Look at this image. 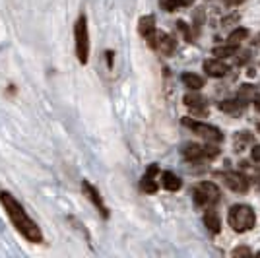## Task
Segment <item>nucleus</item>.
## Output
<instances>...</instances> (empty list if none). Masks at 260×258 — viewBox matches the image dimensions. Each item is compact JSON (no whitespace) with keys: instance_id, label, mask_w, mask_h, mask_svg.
<instances>
[{"instance_id":"25","label":"nucleus","mask_w":260,"mask_h":258,"mask_svg":"<svg viewBox=\"0 0 260 258\" xmlns=\"http://www.w3.org/2000/svg\"><path fill=\"white\" fill-rule=\"evenodd\" d=\"M258 132H260V124H258Z\"/></svg>"},{"instance_id":"15","label":"nucleus","mask_w":260,"mask_h":258,"mask_svg":"<svg viewBox=\"0 0 260 258\" xmlns=\"http://www.w3.org/2000/svg\"><path fill=\"white\" fill-rule=\"evenodd\" d=\"M237 51H239L237 45L228 43V45H221V47H216V49L212 51V54L217 56V58H229V56H235Z\"/></svg>"},{"instance_id":"16","label":"nucleus","mask_w":260,"mask_h":258,"mask_svg":"<svg viewBox=\"0 0 260 258\" xmlns=\"http://www.w3.org/2000/svg\"><path fill=\"white\" fill-rule=\"evenodd\" d=\"M194 0H159V4H161L163 10L167 12H173L177 8H184V6H190Z\"/></svg>"},{"instance_id":"9","label":"nucleus","mask_w":260,"mask_h":258,"mask_svg":"<svg viewBox=\"0 0 260 258\" xmlns=\"http://www.w3.org/2000/svg\"><path fill=\"white\" fill-rule=\"evenodd\" d=\"M223 181L228 184L229 188L233 190V192H247L249 190V179L243 175V173L239 171H229L223 175Z\"/></svg>"},{"instance_id":"17","label":"nucleus","mask_w":260,"mask_h":258,"mask_svg":"<svg viewBox=\"0 0 260 258\" xmlns=\"http://www.w3.org/2000/svg\"><path fill=\"white\" fill-rule=\"evenodd\" d=\"M184 105L190 109H202L204 107V97L198 95V93H188V95H184Z\"/></svg>"},{"instance_id":"23","label":"nucleus","mask_w":260,"mask_h":258,"mask_svg":"<svg viewBox=\"0 0 260 258\" xmlns=\"http://www.w3.org/2000/svg\"><path fill=\"white\" fill-rule=\"evenodd\" d=\"M225 2H228L229 6H237V4H243L245 0H225Z\"/></svg>"},{"instance_id":"2","label":"nucleus","mask_w":260,"mask_h":258,"mask_svg":"<svg viewBox=\"0 0 260 258\" xmlns=\"http://www.w3.org/2000/svg\"><path fill=\"white\" fill-rule=\"evenodd\" d=\"M228 223L231 225L233 231L237 233H245V231H250L254 223H256V214L254 210L247 204H235L231 206L228 214Z\"/></svg>"},{"instance_id":"13","label":"nucleus","mask_w":260,"mask_h":258,"mask_svg":"<svg viewBox=\"0 0 260 258\" xmlns=\"http://www.w3.org/2000/svg\"><path fill=\"white\" fill-rule=\"evenodd\" d=\"M155 29V18L153 16H142L140 22H138V33H140L144 39H150Z\"/></svg>"},{"instance_id":"5","label":"nucleus","mask_w":260,"mask_h":258,"mask_svg":"<svg viewBox=\"0 0 260 258\" xmlns=\"http://www.w3.org/2000/svg\"><path fill=\"white\" fill-rule=\"evenodd\" d=\"M219 188L214 183H200L196 184L194 188V202L198 206H204V208H212L214 204L219 202Z\"/></svg>"},{"instance_id":"3","label":"nucleus","mask_w":260,"mask_h":258,"mask_svg":"<svg viewBox=\"0 0 260 258\" xmlns=\"http://www.w3.org/2000/svg\"><path fill=\"white\" fill-rule=\"evenodd\" d=\"M74 51L80 64H87L89 60V27L86 14H82L74 23Z\"/></svg>"},{"instance_id":"24","label":"nucleus","mask_w":260,"mask_h":258,"mask_svg":"<svg viewBox=\"0 0 260 258\" xmlns=\"http://www.w3.org/2000/svg\"><path fill=\"white\" fill-rule=\"evenodd\" d=\"M254 107H256V109L260 111V95L256 97V99H254Z\"/></svg>"},{"instance_id":"7","label":"nucleus","mask_w":260,"mask_h":258,"mask_svg":"<svg viewBox=\"0 0 260 258\" xmlns=\"http://www.w3.org/2000/svg\"><path fill=\"white\" fill-rule=\"evenodd\" d=\"M184 159L188 162H200V159H212L217 155L216 148H208V146H198V144H186L183 148Z\"/></svg>"},{"instance_id":"8","label":"nucleus","mask_w":260,"mask_h":258,"mask_svg":"<svg viewBox=\"0 0 260 258\" xmlns=\"http://www.w3.org/2000/svg\"><path fill=\"white\" fill-rule=\"evenodd\" d=\"M82 190H84V194H86L87 200L93 204V208H95L99 214H101V217H103V219H107V217H109V208L105 206V202H103V198H101V194H99L98 188L89 183V181H82Z\"/></svg>"},{"instance_id":"21","label":"nucleus","mask_w":260,"mask_h":258,"mask_svg":"<svg viewBox=\"0 0 260 258\" xmlns=\"http://www.w3.org/2000/svg\"><path fill=\"white\" fill-rule=\"evenodd\" d=\"M231 254H233V256H250V254H252V250H250V248L241 247V248H235Z\"/></svg>"},{"instance_id":"12","label":"nucleus","mask_w":260,"mask_h":258,"mask_svg":"<svg viewBox=\"0 0 260 258\" xmlns=\"http://www.w3.org/2000/svg\"><path fill=\"white\" fill-rule=\"evenodd\" d=\"M161 184L165 190H169V192H177V190H181V186H183V181L171 171H163L161 173Z\"/></svg>"},{"instance_id":"18","label":"nucleus","mask_w":260,"mask_h":258,"mask_svg":"<svg viewBox=\"0 0 260 258\" xmlns=\"http://www.w3.org/2000/svg\"><path fill=\"white\" fill-rule=\"evenodd\" d=\"M204 223H206V227L212 231V233H219L221 223H219V217H217L214 212H206V215H204Z\"/></svg>"},{"instance_id":"4","label":"nucleus","mask_w":260,"mask_h":258,"mask_svg":"<svg viewBox=\"0 0 260 258\" xmlns=\"http://www.w3.org/2000/svg\"><path fill=\"white\" fill-rule=\"evenodd\" d=\"M183 124L186 128H190L194 134H198L200 138H204L208 144H219L223 140V134L217 126L206 124V122H200V120H190V118H183Z\"/></svg>"},{"instance_id":"22","label":"nucleus","mask_w":260,"mask_h":258,"mask_svg":"<svg viewBox=\"0 0 260 258\" xmlns=\"http://www.w3.org/2000/svg\"><path fill=\"white\" fill-rule=\"evenodd\" d=\"M252 159H254V162H260V146H254V148H252Z\"/></svg>"},{"instance_id":"11","label":"nucleus","mask_w":260,"mask_h":258,"mask_svg":"<svg viewBox=\"0 0 260 258\" xmlns=\"http://www.w3.org/2000/svg\"><path fill=\"white\" fill-rule=\"evenodd\" d=\"M157 173H159L157 165H155V163L150 165V169L146 171V175L142 177V181H140V188L144 190V192L153 194L155 190H157V181H155V175H157Z\"/></svg>"},{"instance_id":"10","label":"nucleus","mask_w":260,"mask_h":258,"mask_svg":"<svg viewBox=\"0 0 260 258\" xmlns=\"http://www.w3.org/2000/svg\"><path fill=\"white\" fill-rule=\"evenodd\" d=\"M204 72L212 78H223V76H228L229 66L221 58H212V60L204 62Z\"/></svg>"},{"instance_id":"20","label":"nucleus","mask_w":260,"mask_h":258,"mask_svg":"<svg viewBox=\"0 0 260 258\" xmlns=\"http://www.w3.org/2000/svg\"><path fill=\"white\" fill-rule=\"evenodd\" d=\"M247 35H249V31H247L245 27H239V29H235V31L228 37V43L239 45L241 41H245V39H247Z\"/></svg>"},{"instance_id":"1","label":"nucleus","mask_w":260,"mask_h":258,"mask_svg":"<svg viewBox=\"0 0 260 258\" xmlns=\"http://www.w3.org/2000/svg\"><path fill=\"white\" fill-rule=\"evenodd\" d=\"M0 204L4 208V212L8 215V219L12 221L14 229L20 233V235L33 245H43L45 237L41 233V227L33 221L31 217L27 215L25 208L22 206V202L8 190H0Z\"/></svg>"},{"instance_id":"14","label":"nucleus","mask_w":260,"mask_h":258,"mask_svg":"<svg viewBox=\"0 0 260 258\" xmlns=\"http://www.w3.org/2000/svg\"><path fill=\"white\" fill-rule=\"evenodd\" d=\"M181 80H183L184 87H188L190 91H198V89H202V87H204V80H202L200 76L192 74V72H184Z\"/></svg>"},{"instance_id":"19","label":"nucleus","mask_w":260,"mask_h":258,"mask_svg":"<svg viewBox=\"0 0 260 258\" xmlns=\"http://www.w3.org/2000/svg\"><path fill=\"white\" fill-rule=\"evenodd\" d=\"M219 109L225 111V113H239V111L245 109V103L241 99H237V101H223V103H219Z\"/></svg>"},{"instance_id":"6","label":"nucleus","mask_w":260,"mask_h":258,"mask_svg":"<svg viewBox=\"0 0 260 258\" xmlns=\"http://www.w3.org/2000/svg\"><path fill=\"white\" fill-rule=\"evenodd\" d=\"M148 41V45L152 47V49H155L157 53H161L163 56H171V54L175 53V47H177V41H175L173 37L169 35V33H159L155 31L150 37V39H146Z\"/></svg>"}]
</instances>
